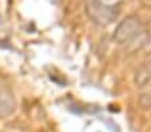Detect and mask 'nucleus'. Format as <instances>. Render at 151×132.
I'll use <instances>...</instances> for the list:
<instances>
[{
  "label": "nucleus",
  "mask_w": 151,
  "mask_h": 132,
  "mask_svg": "<svg viewBox=\"0 0 151 132\" xmlns=\"http://www.w3.org/2000/svg\"><path fill=\"white\" fill-rule=\"evenodd\" d=\"M16 109V99L7 84L0 83V119L11 116Z\"/></svg>",
  "instance_id": "1"
},
{
  "label": "nucleus",
  "mask_w": 151,
  "mask_h": 132,
  "mask_svg": "<svg viewBox=\"0 0 151 132\" xmlns=\"http://www.w3.org/2000/svg\"><path fill=\"white\" fill-rule=\"evenodd\" d=\"M139 28H140V23L137 17H132V16L128 17L115 31V39H118L120 43H124L126 40H130V39L137 36V35L131 34L130 31L135 32V34H139Z\"/></svg>",
  "instance_id": "2"
}]
</instances>
